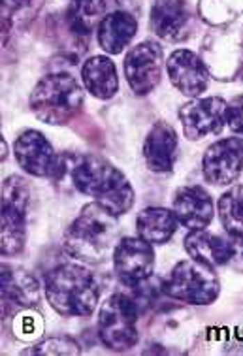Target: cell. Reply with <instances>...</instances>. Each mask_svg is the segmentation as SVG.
I'll list each match as a JSON object with an SVG mask.
<instances>
[{
    "label": "cell",
    "mask_w": 243,
    "mask_h": 356,
    "mask_svg": "<svg viewBox=\"0 0 243 356\" xmlns=\"http://www.w3.org/2000/svg\"><path fill=\"white\" fill-rule=\"evenodd\" d=\"M119 243V215L98 202H91L66 228L63 245L72 259L85 264H102Z\"/></svg>",
    "instance_id": "obj_1"
},
{
    "label": "cell",
    "mask_w": 243,
    "mask_h": 356,
    "mask_svg": "<svg viewBox=\"0 0 243 356\" xmlns=\"http://www.w3.org/2000/svg\"><path fill=\"white\" fill-rule=\"evenodd\" d=\"M72 181L81 195L95 198L111 213L125 215L134 206V188L127 175L106 159L79 156L72 166Z\"/></svg>",
    "instance_id": "obj_2"
},
{
    "label": "cell",
    "mask_w": 243,
    "mask_h": 356,
    "mask_svg": "<svg viewBox=\"0 0 243 356\" xmlns=\"http://www.w3.org/2000/svg\"><path fill=\"white\" fill-rule=\"evenodd\" d=\"M45 296L63 317H87L98 304V285L93 273L79 264H63L45 275Z\"/></svg>",
    "instance_id": "obj_3"
},
{
    "label": "cell",
    "mask_w": 243,
    "mask_h": 356,
    "mask_svg": "<svg viewBox=\"0 0 243 356\" xmlns=\"http://www.w3.org/2000/svg\"><path fill=\"white\" fill-rule=\"evenodd\" d=\"M31 110L38 121L53 127L68 124L84 106V89L70 74H52L31 92Z\"/></svg>",
    "instance_id": "obj_4"
},
{
    "label": "cell",
    "mask_w": 243,
    "mask_h": 356,
    "mask_svg": "<svg viewBox=\"0 0 243 356\" xmlns=\"http://www.w3.org/2000/svg\"><path fill=\"white\" fill-rule=\"evenodd\" d=\"M164 291L170 298L191 305H210L219 298L221 281L215 268L198 260H183L166 279Z\"/></svg>",
    "instance_id": "obj_5"
},
{
    "label": "cell",
    "mask_w": 243,
    "mask_h": 356,
    "mask_svg": "<svg viewBox=\"0 0 243 356\" xmlns=\"http://www.w3.org/2000/svg\"><path fill=\"white\" fill-rule=\"evenodd\" d=\"M138 311L125 294H111L100 307L98 336L108 349L128 350L138 343Z\"/></svg>",
    "instance_id": "obj_6"
},
{
    "label": "cell",
    "mask_w": 243,
    "mask_h": 356,
    "mask_svg": "<svg viewBox=\"0 0 243 356\" xmlns=\"http://www.w3.org/2000/svg\"><path fill=\"white\" fill-rule=\"evenodd\" d=\"M185 251L191 259L212 268L228 266L243 272V236L242 234H212L191 230L185 238Z\"/></svg>",
    "instance_id": "obj_7"
},
{
    "label": "cell",
    "mask_w": 243,
    "mask_h": 356,
    "mask_svg": "<svg viewBox=\"0 0 243 356\" xmlns=\"http://www.w3.org/2000/svg\"><path fill=\"white\" fill-rule=\"evenodd\" d=\"M228 102L219 97L192 98L180 110L183 136L191 142L202 140L210 134H221L226 127Z\"/></svg>",
    "instance_id": "obj_8"
},
{
    "label": "cell",
    "mask_w": 243,
    "mask_h": 356,
    "mask_svg": "<svg viewBox=\"0 0 243 356\" xmlns=\"http://www.w3.org/2000/svg\"><path fill=\"white\" fill-rule=\"evenodd\" d=\"M205 181L226 187L237 181L243 172V138H223L212 143L202 159Z\"/></svg>",
    "instance_id": "obj_9"
},
{
    "label": "cell",
    "mask_w": 243,
    "mask_h": 356,
    "mask_svg": "<svg viewBox=\"0 0 243 356\" xmlns=\"http://www.w3.org/2000/svg\"><path fill=\"white\" fill-rule=\"evenodd\" d=\"M113 268L123 285L136 286L153 275L155 251L149 241L138 238H123L113 251Z\"/></svg>",
    "instance_id": "obj_10"
},
{
    "label": "cell",
    "mask_w": 243,
    "mask_h": 356,
    "mask_svg": "<svg viewBox=\"0 0 243 356\" xmlns=\"http://www.w3.org/2000/svg\"><path fill=\"white\" fill-rule=\"evenodd\" d=\"M162 49L155 42H141L125 57V78L134 95L143 97L153 91L162 76Z\"/></svg>",
    "instance_id": "obj_11"
},
{
    "label": "cell",
    "mask_w": 243,
    "mask_h": 356,
    "mask_svg": "<svg viewBox=\"0 0 243 356\" xmlns=\"http://www.w3.org/2000/svg\"><path fill=\"white\" fill-rule=\"evenodd\" d=\"M13 155L21 168L34 177H57L61 174V159L38 130H25L13 143Z\"/></svg>",
    "instance_id": "obj_12"
},
{
    "label": "cell",
    "mask_w": 243,
    "mask_h": 356,
    "mask_svg": "<svg viewBox=\"0 0 243 356\" xmlns=\"http://www.w3.org/2000/svg\"><path fill=\"white\" fill-rule=\"evenodd\" d=\"M168 76L172 85L189 98H198L210 87V70L202 57L191 49H175L166 60Z\"/></svg>",
    "instance_id": "obj_13"
},
{
    "label": "cell",
    "mask_w": 243,
    "mask_h": 356,
    "mask_svg": "<svg viewBox=\"0 0 243 356\" xmlns=\"http://www.w3.org/2000/svg\"><path fill=\"white\" fill-rule=\"evenodd\" d=\"M173 213L189 230H204L212 225L215 217V204L205 188L189 185L178 191L173 198Z\"/></svg>",
    "instance_id": "obj_14"
},
{
    "label": "cell",
    "mask_w": 243,
    "mask_h": 356,
    "mask_svg": "<svg viewBox=\"0 0 243 356\" xmlns=\"http://www.w3.org/2000/svg\"><path fill=\"white\" fill-rule=\"evenodd\" d=\"M178 132L166 121H157L151 127L146 143H143V159L151 172L166 174L173 168L178 159Z\"/></svg>",
    "instance_id": "obj_15"
},
{
    "label": "cell",
    "mask_w": 243,
    "mask_h": 356,
    "mask_svg": "<svg viewBox=\"0 0 243 356\" xmlns=\"http://www.w3.org/2000/svg\"><path fill=\"white\" fill-rule=\"evenodd\" d=\"M191 13L185 0H155L149 26L159 38L180 42L189 33Z\"/></svg>",
    "instance_id": "obj_16"
},
{
    "label": "cell",
    "mask_w": 243,
    "mask_h": 356,
    "mask_svg": "<svg viewBox=\"0 0 243 356\" xmlns=\"http://www.w3.org/2000/svg\"><path fill=\"white\" fill-rule=\"evenodd\" d=\"M38 302L36 281L23 270H13L8 264L2 266V309L4 315L23 307H32Z\"/></svg>",
    "instance_id": "obj_17"
},
{
    "label": "cell",
    "mask_w": 243,
    "mask_h": 356,
    "mask_svg": "<svg viewBox=\"0 0 243 356\" xmlns=\"http://www.w3.org/2000/svg\"><path fill=\"white\" fill-rule=\"evenodd\" d=\"M81 79H84L85 89L100 100H109L119 91L117 68L113 60L106 55H95L89 60H85L81 68Z\"/></svg>",
    "instance_id": "obj_18"
},
{
    "label": "cell",
    "mask_w": 243,
    "mask_h": 356,
    "mask_svg": "<svg viewBox=\"0 0 243 356\" xmlns=\"http://www.w3.org/2000/svg\"><path fill=\"white\" fill-rule=\"evenodd\" d=\"M138 21L127 12H113L98 26V44L108 55H119L134 40Z\"/></svg>",
    "instance_id": "obj_19"
},
{
    "label": "cell",
    "mask_w": 243,
    "mask_h": 356,
    "mask_svg": "<svg viewBox=\"0 0 243 356\" xmlns=\"http://www.w3.org/2000/svg\"><path fill=\"white\" fill-rule=\"evenodd\" d=\"M180 220L172 209L168 207H146L136 219V232L141 240L149 241L151 245L166 243L173 238Z\"/></svg>",
    "instance_id": "obj_20"
},
{
    "label": "cell",
    "mask_w": 243,
    "mask_h": 356,
    "mask_svg": "<svg viewBox=\"0 0 243 356\" xmlns=\"http://www.w3.org/2000/svg\"><path fill=\"white\" fill-rule=\"evenodd\" d=\"M106 17V0H70L66 25L77 36H89Z\"/></svg>",
    "instance_id": "obj_21"
},
{
    "label": "cell",
    "mask_w": 243,
    "mask_h": 356,
    "mask_svg": "<svg viewBox=\"0 0 243 356\" xmlns=\"http://www.w3.org/2000/svg\"><path fill=\"white\" fill-rule=\"evenodd\" d=\"M26 209L2 202V254L13 257L23 251L26 240Z\"/></svg>",
    "instance_id": "obj_22"
},
{
    "label": "cell",
    "mask_w": 243,
    "mask_h": 356,
    "mask_svg": "<svg viewBox=\"0 0 243 356\" xmlns=\"http://www.w3.org/2000/svg\"><path fill=\"white\" fill-rule=\"evenodd\" d=\"M217 211L224 232L243 236V185H234L219 198Z\"/></svg>",
    "instance_id": "obj_23"
},
{
    "label": "cell",
    "mask_w": 243,
    "mask_h": 356,
    "mask_svg": "<svg viewBox=\"0 0 243 356\" xmlns=\"http://www.w3.org/2000/svg\"><path fill=\"white\" fill-rule=\"evenodd\" d=\"M44 0H2V25L4 33H10L15 25H25L34 17Z\"/></svg>",
    "instance_id": "obj_24"
},
{
    "label": "cell",
    "mask_w": 243,
    "mask_h": 356,
    "mask_svg": "<svg viewBox=\"0 0 243 356\" xmlns=\"http://www.w3.org/2000/svg\"><path fill=\"white\" fill-rule=\"evenodd\" d=\"M226 127L243 136V97H237L228 104V111H226Z\"/></svg>",
    "instance_id": "obj_25"
}]
</instances>
